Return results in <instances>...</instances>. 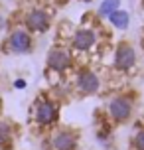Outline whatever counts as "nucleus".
Returning <instances> with one entry per match:
<instances>
[{
	"instance_id": "obj_5",
	"label": "nucleus",
	"mask_w": 144,
	"mask_h": 150,
	"mask_svg": "<svg viewBox=\"0 0 144 150\" xmlns=\"http://www.w3.org/2000/svg\"><path fill=\"white\" fill-rule=\"evenodd\" d=\"M46 65L49 71L53 73H65L71 69L73 65V55L69 52L67 47H61V45H55L47 52V57H46Z\"/></svg>"
},
{
	"instance_id": "obj_3",
	"label": "nucleus",
	"mask_w": 144,
	"mask_h": 150,
	"mask_svg": "<svg viewBox=\"0 0 144 150\" xmlns=\"http://www.w3.org/2000/svg\"><path fill=\"white\" fill-rule=\"evenodd\" d=\"M107 111H109V117L114 122H126L134 112V101L130 95H114L109 101Z\"/></svg>"
},
{
	"instance_id": "obj_6",
	"label": "nucleus",
	"mask_w": 144,
	"mask_h": 150,
	"mask_svg": "<svg viewBox=\"0 0 144 150\" xmlns=\"http://www.w3.org/2000/svg\"><path fill=\"white\" fill-rule=\"evenodd\" d=\"M49 150H77L79 146V134L71 128H57L47 138Z\"/></svg>"
},
{
	"instance_id": "obj_11",
	"label": "nucleus",
	"mask_w": 144,
	"mask_h": 150,
	"mask_svg": "<svg viewBox=\"0 0 144 150\" xmlns=\"http://www.w3.org/2000/svg\"><path fill=\"white\" fill-rule=\"evenodd\" d=\"M109 22H111V26H113L114 30H126L130 24V14L126 10L119 8V10H114L113 14L109 16Z\"/></svg>"
},
{
	"instance_id": "obj_12",
	"label": "nucleus",
	"mask_w": 144,
	"mask_h": 150,
	"mask_svg": "<svg viewBox=\"0 0 144 150\" xmlns=\"http://www.w3.org/2000/svg\"><path fill=\"white\" fill-rule=\"evenodd\" d=\"M119 8H121V0H103L97 10V14H99V18H109Z\"/></svg>"
},
{
	"instance_id": "obj_15",
	"label": "nucleus",
	"mask_w": 144,
	"mask_h": 150,
	"mask_svg": "<svg viewBox=\"0 0 144 150\" xmlns=\"http://www.w3.org/2000/svg\"><path fill=\"white\" fill-rule=\"evenodd\" d=\"M14 87H16V89H24V87H26V81H24V79H16Z\"/></svg>"
},
{
	"instance_id": "obj_7",
	"label": "nucleus",
	"mask_w": 144,
	"mask_h": 150,
	"mask_svg": "<svg viewBox=\"0 0 144 150\" xmlns=\"http://www.w3.org/2000/svg\"><path fill=\"white\" fill-rule=\"evenodd\" d=\"M113 65L116 71L126 73L136 65V50L128 44V42H121L114 47V55H113Z\"/></svg>"
},
{
	"instance_id": "obj_2",
	"label": "nucleus",
	"mask_w": 144,
	"mask_h": 150,
	"mask_svg": "<svg viewBox=\"0 0 144 150\" xmlns=\"http://www.w3.org/2000/svg\"><path fill=\"white\" fill-rule=\"evenodd\" d=\"M6 50L10 53H14V55H26V53H30L34 50V38L32 34L26 28H14V30H10L6 38Z\"/></svg>"
},
{
	"instance_id": "obj_10",
	"label": "nucleus",
	"mask_w": 144,
	"mask_h": 150,
	"mask_svg": "<svg viewBox=\"0 0 144 150\" xmlns=\"http://www.w3.org/2000/svg\"><path fill=\"white\" fill-rule=\"evenodd\" d=\"M14 142V128L10 122L0 120V150H10Z\"/></svg>"
},
{
	"instance_id": "obj_14",
	"label": "nucleus",
	"mask_w": 144,
	"mask_h": 150,
	"mask_svg": "<svg viewBox=\"0 0 144 150\" xmlns=\"http://www.w3.org/2000/svg\"><path fill=\"white\" fill-rule=\"evenodd\" d=\"M132 148L134 150H144V128H138L132 136Z\"/></svg>"
},
{
	"instance_id": "obj_17",
	"label": "nucleus",
	"mask_w": 144,
	"mask_h": 150,
	"mask_svg": "<svg viewBox=\"0 0 144 150\" xmlns=\"http://www.w3.org/2000/svg\"><path fill=\"white\" fill-rule=\"evenodd\" d=\"M0 107H2V97H0Z\"/></svg>"
},
{
	"instance_id": "obj_1",
	"label": "nucleus",
	"mask_w": 144,
	"mask_h": 150,
	"mask_svg": "<svg viewBox=\"0 0 144 150\" xmlns=\"http://www.w3.org/2000/svg\"><path fill=\"white\" fill-rule=\"evenodd\" d=\"M32 119L40 128H49L59 120V105L57 101L49 97H40L34 103L32 109Z\"/></svg>"
},
{
	"instance_id": "obj_4",
	"label": "nucleus",
	"mask_w": 144,
	"mask_h": 150,
	"mask_svg": "<svg viewBox=\"0 0 144 150\" xmlns=\"http://www.w3.org/2000/svg\"><path fill=\"white\" fill-rule=\"evenodd\" d=\"M52 26V14L46 8H32L24 16V28L30 34H46Z\"/></svg>"
},
{
	"instance_id": "obj_16",
	"label": "nucleus",
	"mask_w": 144,
	"mask_h": 150,
	"mask_svg": "<svg viewBox=\"0 0 144 150\" xmlns=\"http://www.w3.org/2000/svg\"><path fill=\"white\" fill-rule=\"evenodd\" d=\"M2 26H4V18L0 16V28H2Z\"/></svg>"
},
{
	"instance_id": "obj_9",
	"label": "nucleus",
	"mask_w": 144,
	"mask_h": 150,
	"mask_svg": "<svg viewBox=\"0 0 144 150\" xmlns=\"http://www.w3.org/2000/svg\"><path fill=\"white\" fill-rule=\"evenodd\" d=\"M97 40H99V36L93 28H79L71 36V47L75 52H89V50L95 47Z\"/></svg>"
},
{
	"instance_id": "obj_13",
	"label": "nucleus",
	"mask_w": 144,
	"mask_h": 150,
	"mask_svg": "<svg viewBox=\"0 0 144 150\" xmlns=\"http://www.w3.org/2000/svg\"><path fill=\"white\" fill-rule=\"evenodd\" d=\"M97 140H99V144H103L105 148L111 146V132H109V128H99L97 130Z\"/></svg>"
},
{
	"instance_id": "obj_8",
	"label": "nucleus",
	"mask_w": 144,
	"mask_h": 150,
	"mask_svg": "<svg viewBox=\"0 0 144 150\" xmlns=\"http://www.w3.org/2000/svg\"><path fill=\"white\" fill-rule=\"evenodd\" d=\"M75 89L79 95H85V97L95 95L101 89V79H99V75L93 69L83 67V69H79L75 75Z\"/></svg>"
}]
</instances>
